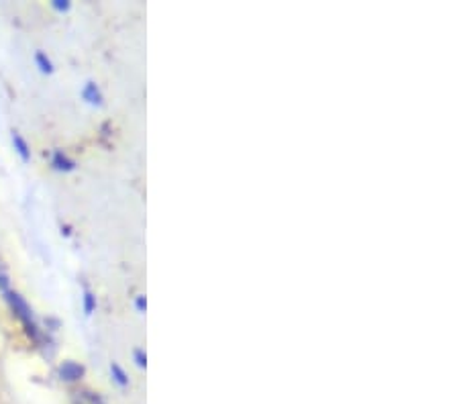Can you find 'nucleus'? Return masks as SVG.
<instances>
[{"label": "nucleus", "instance_id": "9", "mask_svg": "<svg viewBox=\"0 0 459 404\" xmlns=\"http://www.w3.org/2000/svg\"><path fill=\"white\" fill-rule=\"evenodd\" d=\"M51 6H54L57 13H65V11H70L72 4H70V0H54Z\"/></svg>", "mask_w": 459, "mask_h": 404}, {"label": "nucleus", "instance_id": "5", "mask_svg": "<svg viewBox=\"0 0 459 404\" xmlns=\"http://www.w3.org/2000/svg\"><path fill=\"white\" fill-rule=\"evenodd\" d=\"M13 145H14V150H17L19 156H21V159H23V161L31 159V150H29L27 142L19 133H13Z\"/></svg>", "mask_w": 459, "mask_h": 404}, {"label": "nucleus", "instance_id": "8", "mask_svg": "<svg viewBox=\"0 0 459 404\" xmlns=\"http://www.w3.org/2000/svg\"><path fill=\"white\" fill-rule=\"evenodd\" d=\"M94 308H96V297L92 292H84V311H86V314H92L94 313Z\"/></svg>", "mask_w": 459, "mask_h": 404}, {"label": "nucleus", "instance_id": "2", "mask_svg": "<svg viewBox=\"0 0 459 404\" xmlns=\"http://www.w3.org/2000/svg\"><path fill=\"white\" fill-rule=\"evenodd\" d=\"M84 376V365H80L76 362H64L59 365V378L65 382H78Z\"/></svg>", "mask_w": 459, "mask_h": 404}, {"label": "nucleus", "instance_id": "1", "mask_svg": "<svg viewBox=\"0 0 459 404\" xmlns=\"http://www.w3.org/2000/svg\"><path fill=\"white\" fill-rule=\"evenodd\" d=\"M0 290H3L6 303H9L14 317H17L21 321V325H23L25 333L29 335V340H33L35 343H41L43 333H41V329H39V325H37V321L33 317L31 306L27 305V300L21 297L19 292H14L11 288L9 278H6V274H3V271H0Z\"/></svg>", "mask_w": 459, "mask_h": 404}, {"label": "nucleus", "instance_id": "6", "mask_svg": "<svg viewBox=\"0 0 459 404\" xmlns=\"http://www.w3.org/2000/svg\"><path fill=\"white\" fill-rule=\"evenodd\" d=\"M110 374H113V378H115V382L117 384H121V386H129V378H127V374H125V370L118 364H110Z\"/></svg>", "mask_w": 459, "mask_h": 404}, {"label": "nucleus", "instance_id": "11", "mask_svg": "<svg viewBox=\"0 0 459 404\" xmlns=\"http://www.w3.org/2000/svg\"><path fill=\"white\" fill-rule=\"evenodd\" d=\"M135 308H137V313L147 311V298L143 297V294H139V297L135 298Z\"/></svg>", "mask_w": 459, "mask_h": 404}, {"label": "nucleus", "instance_id": "10", "mask_svg": "<svg viewBox=\"0 0 459 404\" xmlns=\"http://www.w3.org/2000/svg\"><path fill=\"white\" fill-rule=\"evenodd\" d=\"M133 356H135V364L139 367H145L147 365V354H145L143 349H135V351H133Z\"/></svg>", "mask_w": 459, "mask_h": 404}, {"label": "nucleus", "instance_id": "3", "mask_svg": "<svg viewBox=\"0 0 459 404\" xmlns=\"http://www.w3.org/2000/svg\"><path fill=\"white\" fill-rule=\"evenodd\" d=\"M51 166H54L56 170H59V172L76 170V161L65 156V153L59 151V150L54 151V156H51Z\"/></svg>", "mask_w": 459, "mask_h": 404}, {"label": "nucleus", "instance_id": "4", "mask_svg": "<svg viewBox=\"0 0 459 404\" xmlns=\"http://www.w3.org/2000/svg\"><path fill=\"white\" fill-rule=\"evenodd\" d=\"M82 99L88 102V105H94V107L102 105V94H100V90H99V86H96L94 82H88V84L84 86Z\"/></svg>", "mask_w": 459, "mask_h": 404}, {"label": "nucleus", "instance_id": "7", "mask_svg": "<svg viewBox=\"0 0 459 404\" xmlns=\"http://www.w3.org/2000/svg\"><path fill=\"white\" fill-rule=\"evenodd\" d=\"M35 62H37V65H39V70L43 73L54 72V64H51L49 57L46 54H41V51H37V54H35Z\"/></svg>", "mask_w": 459, "mask_h": 404}]
</instances>
